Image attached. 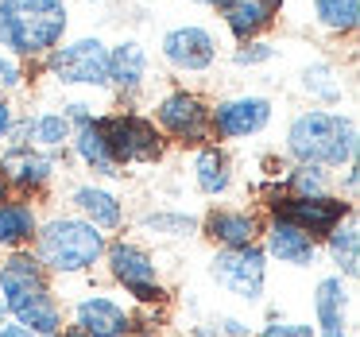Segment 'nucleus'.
I'll return each instance as SVG.
<instances>
[{
  "label": "nucleus",
  "mask_w": 360,
  "mask_h": 337,
  "mask_svg": "<svg viewBox=\"0 0 360 337\" xmlns=\"http://www.w3.org/2000/svg\"><path fill=\"white\" fill-rule=\"evenodd\" d=\"M0 303L4 314L16 318V326L35 337H55L63 329V306L51 295V272L24 248L0 264Z\"/></svg>",
  "instance_id": "obj_1"
},
{
  "label": "nucleus",
  "mask_w": 360,
  "mask_h": 337,
  "mask_svg": "<svg viewBox=\"0 0 360 337\" xmlns=\"http://www.w3.org/2000/svg\"><path fill=\"white\" fill-rule=\"evenodd\" d=\"M287 155L295 163H310L321 171H341L356 163L360 132L352 113H333V109H302L287 125Z\"/></svg>",
  "instance_id": "obj_2"
},
{
  "label": "nucleus",
  "mask_w": 360,
  "mask_h": 337,
  "mask_svg": "<svg viewBox=\"0 0 360 337\" xmlns=\"http://www.w3.org/2000/svg\"><path fill=\"white\" fill-rule=\"evenodd\" d=\"M70 32L66 0H0V51L20 63L47 58Z\"/></svg>",
  "instance_id": "obj_3"
},
{
  "label": "nucleus",
  "mask_w": 360,
  "mask_h": 337,
  "mask_svg": "<svg viewBox=\"0 0 360 337\" xmlns=\"http://www.w3.org/2000/svg\"><path fill=\"white\" fill-rule=\"evenodd\" d=\"M109 236L97 225H89L78 213H58L43 221L32 236V256L55 275H82L94 264H101Z\"/></svg>",
  "instance_id": "obj_4"
},
{
  "label": "nucleus",
  "mask_w": 360,
  "mask_h": 337,
  "mask_svg": "<svg viewBox=\"0 0 360 337\" xmlns=\"http://www.w3.org/2000/svg\"><path fill=\"white\" fill-rule=\"evenodd\" d=\"M39 70L55 86L78 89H109V43L101 35H78L63 39L47 58H39Z\"/></svg>",
  "instance_id": "obj_5"
},
{
  "label": "nucleus",
  "mask_w": 360,
  "mask_h": 337,
  "mask_svg": "<svg viewBox=\"0 0 360 337\" xmlns=\"http://www.w3.org/2000/svg\"><path fill=\"white\" fill-rule=\"evenodd\" d=\"M101 132L109 144L112 163L124 167H151L167 155V136L155 128V120L132 109H117V113H101Z\"/></svg>",
  "instance_id": "obj_6"
},
{
  "label": "nucleus",
  "mask_w": 360,
  "mask_h": 337,
  "mask_svg": "<svg viewBox=\"0 0 360 337\" xmlns=\"http://www.w3.org/2000/svg\"><path fill=\"white\" fill-rule=\"evenodd\" d=\"M210 109L213 101H205L202 94L194 89H167L163 97L155 101V128L167 136V144H182V148H202L210 144Z\"/></svg>",
  "instance_id": "obj_7"
},
{
  "label": "nucleus",
  "mask_w": 360,
  "mask_h": 337,
  "mask_svg": "<svg viewBox=\"0 0 360 337\" xmlns=\"http://www.w3.org/2000/svg\"><path fill=\"white\" fill-rule=\"evenodd\" d=\"M101 260L109 264V275L136 298V303H143V306L167 303V291H163V283H159V264H155V256H151L143 244L120 236V241L105 244Z\"/></svg>",
  "instance_id": "obj_8"
},
{
  "label": "nucleus",
  "mask_w": 360,
  "mask_h": 337,
  "mask_svg": "<svg viewBox=\"0 0 360 337\" xmlns=\"http://www.w3.org/2000/svg\"><path fill=\"white\" fill-rule=\"evenodd\" d=\"M267 210H271L275 221H287V225L302 229L310 241H326L337 221H345L352 213V202H345L341 194H314V198L271 194Z\"/></svg>",
  "instance_id": "obj_9"
},
{
  "label": "nucleus",
  "mask_w": 360,
  "mask_h": 337,
  "mask_svg": "<svg viewBox=\"0 0 360 337\" xmlns=\"http://www.w3.org/2000/svg\"><path fill=\"white\" fill-rule=\"evenodd\" d=\"M159 58L174 74H205L217 66L221 43L205 24H174L159 35Z\"/></svg>",
  "instance_id": "obj_10"
},
{
  "label": "nucleus",
  "mask_w": 360,
  "mask_h": 337,
  "mask_svg": "<svg viewBox=\"0 0 360 337\" xmlns=\"http://www.w3.org/2000/svg\"><path fill=\"white\" fill-rule=\"evenodd\" d=\"M210 275L217 287L236 295L240 303H259L267 283V252L259 244H244V248H217L210 264Z\"/></svg>",
  "instance_id": "obj_11"
},
{
  "label": "nucleus",
  "mask_w": 360,
  "mask_h": 337,
  "mask_svg": "<svg viewBox=\"0 0 360 337\" xmlns=\"http://www.w3.org/2000/svg\"><path fill=\"white\" fill-rule=\"evenodd\" d=\"M271 97L264 94H236V97H221L210 109V136L217 144H233V140H248L259 136L271 125Z\"/></svg>",
  "instance_id": "obj_12"
},
{
  "label": "nucleus",
  "mask_w": 360,
  "mask_h": 337,
  "mask_svg": "<svg viewBox=\"0 0 360 337\" xmlns=\"http://www.w3.org/2000/svg\"><path fill=\"white\" fill-rule=\"evenodd\" d=\"M151 82V51L136 35L109 43V89L120 101H136Z\"/></svg>",
  "instance_id": "obj_13"
},
{
  "label": "nucleus",
  "mask_w": 360,
  "mask_h": 337,
  "mask_svg": "<svg viewBox=\"0 0 360 337\" xmlns=\"http://www.w3.org/2000/svg\"><path fill=\"white\" fill-rule=\"evenodd\" d=\"M0 171H4L12 190H20V194H39L58 174V155L27 148V144H20V148L4 144V151H0Z\"/></svg>",
  "instance_id": "obj_14"
},
{
  "label": "nucleus",
  "mask_w": 360,
  "mask_h": 337,
  "mask_svg": "<svg viewBox=\"0 0 360 337\" xmlns=\"http://www.w3.org/2000/svg\"><path fill=\"white\" fill-rule=\"evenodd\" d=\"M217 16L225 24V32L233 35V43L264 39L283 16V0H221Z\"/></svg>",
  "instance_id": "obj_15"
},
{
  "label": "nucleus",
  "mask_w": 360,
  "mask_h": 337,
  "mask_svg": "<svg viewBox=\"0 0 360 337\" xmlns=\"http://www.w3.org/2000/svg\"><path fill=\"white\" fill-rule=\"evenodd\" d=\"M349 279L345 275H321L314 287V337H349Z\"/></svg>",
  "instance_id": "obj_16"
},
{
  "label": "nucleus",
  "mask_w": 360,
  "mask_h": 337,
  "mask_svg": "<svg viewBox=\"0 0 360 337\" xmlns=\"http://www.w3.org/2000/svg\"><path fill=\"white\" fill-rule=\"evenodd\" d=\"M198 233H205L221 248H244V244H259L264 236V217L256 210H210L198 225Z\"/></svg>",
  "instance_id": "obj_17"
},
{
  "label": "nucleus",
  "mask_w": 360,
  "mask_h": 337,
  "mask_svg": "<svg viewBox=\"0 0 360 337\" xmlns=\"http://www.w3.org/2000/svg\"><path fill=\"white\" fill-rule=\"evenodd\" d=\"M74 326L86 337H132L136 322L117 298L109 295H86L74 306Z\"/></svg>",
  "instance_id": "obj_18"
},
{
  "label": "nucleus",
  "mask_w": 360,
  "mask_h": 337,
  "mask_svg": "<svg viewBox=\"0 0 360 337\" xmlns=\"http://www.w3.org/2000/svg\"><path fill=\"white\" fill-rule=\"evenodd\" d=\"M101 113H94L89 120H82V125H74V132H70V151H74V159H78L86 171H94V174H105V179H120V167L112 163V155H109V144H105V132H101Z\"/></svg>",
  "instance_id": "obj_19"
},
{
  "label": "nucleus",
  "mask_w": 360,
  "mask_h": 337,
  "mask_svg": "<svg viewBox=\"0 0 360 337\" xmlns=\"http://www.w3.org/2000/svg\"><path fill=\"white\" fill-rule=\"evenodd\" d=\"M264 252L271 260H279V264H290V267H310L314 260H318V241H310V236L302 233V229L287 225V221H267L264 225Z\"/></svg>",
  "instance_id": "obj_20"
},
{
  "label": "nucleus",
  "mask_w": 360,
  "mask_h": 337,
  "mask_svg": "<svg viewBox=\"0 0 360 337\" xmlns=\"http://www.w3.org/2000/svg\"><path fill=\"white\" fill-rule=\"evenodd\" d=\"M70 205L78 210V217H86L89 225H97L101 233H117V229L124 225V205H120V198L105 186H94V182L74 186Z\"/></svg>",
  "instance_id": "obj_21"
},
{
  "label": "nucleus",
  "mask_w": 360,
  "mask_h": 337,
  "mask_svg": "<svg viewBox=\"0 0 360 337\" xmlns=\"http://www.w3.org/2000/svg\"><path fill=\"white\" fill-rule=\"evenodd\" d=\"M194 182L205 198H221L233 186V163L221 144H202L194 155Z\"/></svg>",
  "instance_id": "obj_22"
},
{
  "label": "nucleus",
  "mask_w": 360,
  "mask_h": 337,
  "mask_svg": "<svg viewBox=\"0 0 360 337\" xmlns=\"http://www.w3.org/2000/svg\"><path fill=\"white\" fill-rule=\"evenodd\" d=\"M326 252H329V260L337 264V275H345V279H356V275H360V229H356V210H352L345 221H337V225H333V233L326 236Z\"/></svg>",
  "instance_id": "obj_23"
},
{
  "label": "nucleus",
  "mask_w": 360,
  "mask_h": 337,
  "mask_svg": "<svg viewBox=\"0 0 360 337\" xmlns=\"http://www.w3.org/2000/svg\"><path fill=\"white\" fill-rule=\"evenodd\" d=\"M35 229H39V217H35V205L32 202H0V248H24L32 244Z\"/></svg>",
  "instance_id": "obj_24"
},
{
  "label": "nucleus",
  "mask_w": 360,
  "mask_h": 337,
  "mask_svg": "<svg viewBox=\"0 0 360 337\" xmlns=\"http://www.w3.org/2000/svg\"><path fill=\"white\" fill-rule=\"evenodd\" d=\"M298 86H302V94L310 97V101H318V105H337L345 97L341 70H337L333 63H326V58H318V63L306 66V70L298 74Z\"/></svg>",
  "instance_id": "obj_25"
},
{
  "label": "nucleus",
  "mask_w": 360,
  "mask_h": 337,
  "mask_svg": "<svg viewBox=\"0 0 360 337\" xmlns=\"http://www.w3.org/2000/svg\"><path fill=\"white\" fill-rule=\"evenodd\" d=\"M310 8H314V24H318L321 32L337 35V39L356 35V27H360V0H310Z\"/></svg>",
  "instance_id": "obj_26"
},
{
  "label": "nucleus",
  "mask_w": 360,
  "mask_h": 337,
  "mask_svg": "<svg viewBox=\"0 0 360 337\" xmlns=\"http://www.w3.org/2000/svg\"><path fill=\"white\" fill-rule=\"evenodd\" d=\"M202 217L194 213H182V210H155V213H143L140 229L148 236H163V241H186V236L198 233Z\"/></svg>",
  "instance_id": "obj_27"
},
{
  "label": "nucleus",
  "mask_w": 360,
  "mask_h": 337,
  "mask_svg": "<svg viewBox=\"0 0 360 337\" xmlns=\"http://www.w3.org/2000/svg\"><path fill=\"white\" fill-rule=\"evenodd\" d=\"M275 194H290V198H314V194H333L329 190V171L310 163H295L287 167L279 182H275Z\"/></svg>",
  "instance_id": "obj_28"
},
{
  "label": "nucleus",
  "mask_w": 360,
  "mask_h": 337,
  "mask_svg": "<svg viewBox=\"0 0 360 337\" xmlns=\"http://www.w3.org/2000/svg\"><path fill=\"white\" fill-rule=\"evenodd\" d=\"M24 86H27V70H24V63H20L16 55H8V51H0V97L20 94Z\"/></svg>",
  "instance_id": "obj_29"
},
{
  "label": "nucleus",
  "mask_w": 360,
  "mask_h": 337,
  "mask_svg": "<svg viewBox=\"0 0 360 337\" xmlns=\"http://www.w3.org/2000/svg\"><path fill=\"white\" fill-rule=\"evenodd\" d=\"M271 58H275V43H267V39L236 43V51H233V63L236 66H267Z\"/></svg>",
  "instance_id": "obj_30"
},
{
  "label": "nucleus",
  "mask_w": 360,
  "mask_h": 337,
  "mask_svg": "<svg viewBox=\"0 0 360 337\" xmlns=\"http://www.w3.org/2000/svg\"><path fill=\"white\" fill-rule=\"evenodd\" d=\"M252 337H314V326L310 322H267V326Z\"/></svg>",
  "instance_id": "obj_31"
},
{
  "label": "nucleus",
  "mask_w": 360,
  "mask_h": 337,
  "mask_svg": "<svg viewBox=\"0 0 360 337\" xmlns=\"http://www.w3.org/2000/svg\"><path fill=\"white\" fill-rule=\"evenodd\" d=\"M12 120H16V109H12V101H8V97H0V148H4V140H8Z\"/></svg>",
  "instance_id": "obj_32"
},
{
  "label": "nucleus",
  "mask_w": 360,
  "mask_h": 337,
  "mask_svg": "<svg viewBox=\"0 0 360 337\" xmlns=\"http://www.w3.org/2000/svg\"><path fill=\"white\" fill-rule=\"evenodd\" d=\"M341 171H345V194L356 198V186H360V167H356V163H349V167H341Z\"/></svg>",
  "instance_id": "obj_33"
},
{
  "label": "nucleus",
  "mask_w": 360,
  "mask_h": 337,
  "mask_svg": "<svg viewBox=\"0 0 360 337\" xmlns=\"http://www.w3.org/2000/svg\"><path fill=\"white\" fill-rule=\"evenodd\" d=\"M0 337H35V333H27L24 326H0Z\"/></svg>",
  "instance_id": "obj_34"
},
{
  "label": "nucleus",
  "mask_w": 360,
  "mask_h": 337,
  "mask_svg": "<svg viewBox=\"0 0 360 337\" xmlns=\"http://www.w3.org/2000/svg\"><path fill=\"white\" fill-rule=\"evenodd\" d=\"M55 337H86V333H82V329L78 326H63V329H58V333Z\"/></svg>",
  "instance_id": "obj_35"
},
{
  "label": "nucleus",
  "mask_w": 360,
  "mask_h": 337,
  "mask_svg": "<svg viewBox=\"0 0 360 337\" xmlns=\"http://www.w3.org/2000/svg\"><path fill=\"white\" fill-rule=\"evenodd\" d=\"M8 194H12V186H8V179H4V171H0V202H8Z\"/></svg>",
  "instance_id": "obj_36"
},
{
  "label": "nucleus",
  "mask_w": 360,
  "mask_h": 337,
  "mask_svg": "<svg viewBox=\"0 0 360 337\" xmlns=\"http://www.w3.org/2000/svg\"><path fill=\"white\" fill-rule=\"evenodd\" d=\"M186 4H198V8H217L221 0H186Z\"/></svg>",
  "instance_id": "obj_37"
},
{
  "label": "nucleus",
  "mask_w": 360,
  "mask_h": 337,
  "mask_svg": "<svg viewBox=\"0 0 360 337\" xmlns=\"http://www.w3.org/2000/svg\"><path fill=\"white\" fill-rule=\"evenodd\" d=\"M4 318H8V314H4V303H0V326H4Z\"/></svg>",
  "instance_id": "obj_38"
},
{
  "label": "nucleus",
  "mask_w": 360,
  "mask_h": 337,
  "mask_svg": "<svg viewBox=\"0 0 360 337\" xmlns=\"http://www.w3.org/2000/svg\"><path fill=\"white\" fill-rule=\"evenodd\" d=\"M140 337H155V329H148V333H140Z\"/></svg>",
  "instance_id": "obj_39"
}]
</instances>
